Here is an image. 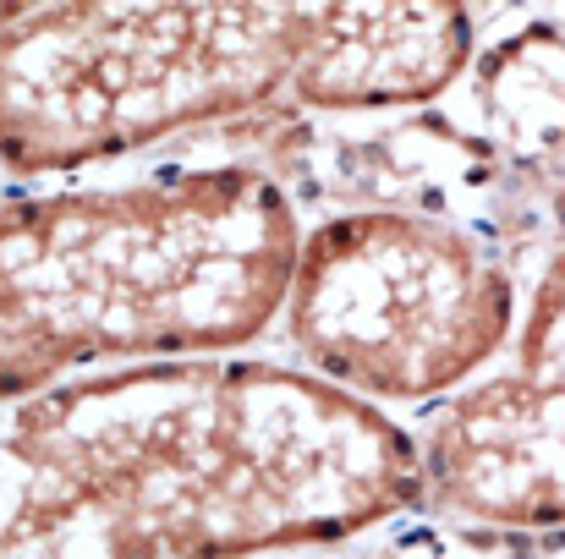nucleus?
I'll list each match as a JSON object with an SVG mask.
<instances>
[{
  "mask_svg": "<svg viewBox=\"0 0 565 559\" xmlns=\"http://www.w3.org/2000/svg\"><path fill=\"white\" fill-rule=\"evenodd\" d=\"M280 319L313 378L395 406L461 389L505 346L516 291L478 236L363 208L302 230Z\"/></svg>",
  "mask_w": 565,
  "mask_h": 559,
  "instance_id": "20e7f679",
  "label": "nucleus"
},
{
  "mask_svg": "<svg viewBox=\"0 0 565 559\" xmlns=\"http://www.w3.org/2000/svg\"><path fill=\"white\" fill-rule=\"evenodd\" d=\"M302 225L264 171H192L0 203V406L99 363L253 346L286 308Z\"/></svg>",
  "mask_w": 565,
  "mask_h": 559,
  "instance_id": "f03ea898",
  "label": "nucleus"
},
{
  "mask_svg": "<svg viewBox=\"0 0 565 559\" xmlns=\"http://www.w3.org/2000/svg\"><path fill=\"white\" fill-rule=\"evenodd\" d=\"M22 11H28V6H17V0H0V28H6V22H17Z\"/></svg>",
  "mask_w": 565,
  "mask_h": 559,
  "instance_id": "6e6552de",
  "label": "nucleus"
},
{
  "mask_svg": "<svg viewBox=\"0 0 565 559\" xmlns=\"http://www.w3.org/2000/svg\"><path fill=\"white\" fill-rule=\"evenodd\" d=\"M319 6H28L0 28V165L77 171L291 88Z\"/></svg>",
  "mask_w": 565,
  "mask_h": 559,
  "instance_id": "7ed1b4c3",
  "label": "nucleus"
},
{
  "mask_svg": "<svg viewBox=\"0 0 565 559\" xmlns=\"http://www.w3.org/2000/svg\"><path fill=\"white\" fill-rule=\"evenodd\" d=\"M423 494L494 527H565V252L544 275L516 368L456 395L423 450Z\"/></svg>",
  "mask_w": 565,
  "mask_h": 559,
  "instance_id": "39448f33",
  "label": "nucleus"
},
{
  "mask_svg": "<svg viewBox=\"0 0 565 559\" xmlns=\"http://www.w3.org/2000/svg\"><path fill=\"white\" fill-rule=\"evenodd\" d=\"M0 559H160L143 533L0 422Z\"/></svg>",
  "mask_w": 565,
  "mask_h": 559,
  "instance_id": "0eeeda50",
  "label": "nucleus"
},
{
  "mask_svg": "<svg viewBox=\"0 0 565 559\" xmlns=\"http://www.w3.org/2000/svg\"><path fill=\"white\" fill-rule=\"evenodd\" d=\"M472 55V11L445 6H319L313 39L291 72L302 105L384 110L439 99Z\"/></svg>",
  "mask_w": 565,
  "mask_h": 559,
  "instance_id": "423d86ee",
  "label": "nucleus"
},
{
  "mask_svg": "<svg viewBox=\"0 0 565 559\" xmlns=\"http://www.w3.org/2000/svg\"><path fill=\"white\" fill-rule=\"evenodd\" d=\"M6 422L160 559L341 544L423 499L417 444L308 368L138 363L17 400Z\"/></svg>",
  "mask_w": 565,
  "mask_h": 559,
  "instance_id": "f257e3e1",
  "label": "nucleus"
}]
</instances>
